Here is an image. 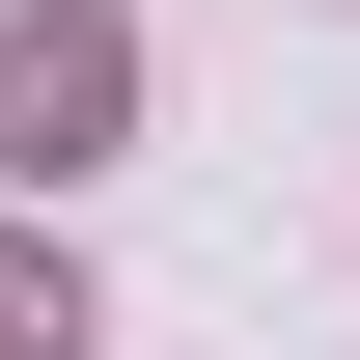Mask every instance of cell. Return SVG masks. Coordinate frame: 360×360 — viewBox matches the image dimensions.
Returning <instances> with one entry per match:
<instances>
[{
  "mask_svg": "<svg viewBox=\"0 0 360 360\" xmlns=\"http://www.w3.org/2000/svg\"><path fill=\"white\" fill-rule=\"evenodd\" d=\"M111 139H139V28H111V0H28V28H0V167L84 194Z\"/></svg>",
  "mask_w": 360,
  "mask_h": 360,
  "instance_id": "obj_1",
  "label": "cell"
},
{
  "mask_svg": "<svg viewBox=\"0 0 360 360\" xmlns=\"http://www.w3.org/2000/svg\"><path fill=\"white\" fill-rule=\"evenodd\" d=\"M0 360H84V277L56 250H0Z\"/></svg>",
  "mask_w": 360,
  "mask_h": 360,
  "instance_id": "obj_2",
  "label": "cell"
}]
</instances>
